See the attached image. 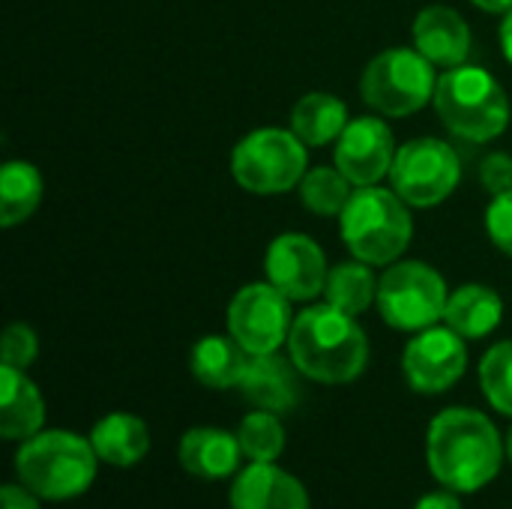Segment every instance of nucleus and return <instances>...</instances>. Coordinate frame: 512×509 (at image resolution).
<instances>
[{"mask_svg": "<svg viewBox=\"0 0 512 509\" xmlns=\"http://www.w3.org/2000/svg\"><path fill=\"white\" fill-rule=\"evenodd\" d=\"M234 180L255 195H279L306 177V144L288 129H255L231 153Z\"/></svg>", "mask_w": 512, "mask_h": 509, "instance_id": "423d86ee", "label": "nucleus"}, {"mask_svg": "<svg viewBox=\"0 0 512 509\" xmlns=\"http://www.w3.org/2000/svg\"><path fill=\"white\" fill-rule=\"evenodd\" d=\"M42 201V177L30 162H6L0 168V222L3 228H15Z\"/></svg>", "mask_w": 512, "mask_h": 509, "instance_id": "5701e85b", "label": "nucleus"}, {"mask_svg": "<svg viewBox=\"0 0 512 509\" xmlns=\"http://www.w3.org/2000/svg\"><path fill=\"white\" fill-rule=\"evenodd\" d=\"M297 366L294 360L288 363L285 357L273 354H252L249 369L240 381L243 396L258 408V411H291L297 405L300 387H297Z\"/></svg>", "mask_w": 512, "mask_h": 509, "instance_id": "dca6fc26", "label": "nucleus"}, {"mask_svg": "<svg viewBox=\"0 0 512 509\" xmlns=\"http://www.w3.org/2000/svg\"><path fill=\"white\" fill-rule=\"evenodd\" d=\"M396 144L393 132L378 117L348 120L345 132L336 138V168L354 186H375L393 171Z\"/></svg>", "mask_w": 512, "mask_h": 509, "instance_id": "ddd939ff", "label": "nucleus"}, {"mask_svg": "<svg viewBox=\"0 0 512 509\" xmlns=\"http://www.w3.org/2000/svg\"><path fill=\"white\" fill-rule=\"evenodd\" d=\"M486 228H489L492 243L501 252L512 255V189L492 198V204L486 210Z\"/></svg>", "mask_w": 512, "mask_h": 509, "instance_id": "c85d7f7f", "label": "nucleus"}, {"mask_svg": "<svg viewBox=\"0 0 512 509\" xmlns=\"http://www.w3.org/2000/svg\"><path fill=\"white\" fill-rule=\"evenodd\" d=\"M288 351L300 375L318 384H351L366 369L369 339L354 315L321 303L294 318Z\"/></svg>", "mask_w": 512, "mask_h": 509, "instance_id": "f03ea898", "label": "nucleus"}, {"mask_svg": "<svg viewBox=\"0 0 512 509\" xmlns=\"http://www.w3.org/2000/svg\"><path fill=\"white\" fill-rule=\"evenodd\" d=\"M240 450L249 462H276L285 450V426L273 411H252L237 429Z\"/></svg>", "mask_w": 512, "mask_h": 509, "instance_id": "a878e982", "label": "nucleus"}, {"mask_svg": "<svg viewBox=\"0 0 512 509\" xmlns=\"http://www.w3.org/2000/svg\"><path fill=\"white\" fill-rule=\"evenodd\" d=\"M480 180L492 195L512 189V156L507 153H489L480 165Z\"/></svg>", "mask_w": 512, "mask_h": 509, "instance_id": "c756f323", "label": "nucleus"}, {"mask_svg": "<svg viewBox=\"0 0 512 509\" xmlns=\"http://www.w3.org/2000/svg\"><path fill=\"white\" fill-rule=\"evenodd\" d=\"M90 444L102 462H108L114 468H132L135 462H141L147 456L150 432H147L144 420H138L132 414H108L93 426Z\"/></svg>", "mask_w": 512, "mask_h": 509, "instance_id": "aec40b11", "label": "nucleus"}, {"mask_svg": "<svg viewBox=\"0 0 512 509\" xmlns=\"http://www.w3.org/2000/svg\"><path fill=\"white\" fill-rule=\"evenodd\" d=\"M249 360L252 354L234 336H204L189 354L192 375L210 390L240 387L249 369Z\"/></svg>", "mask_w": 512, "mask_h": 509, "instance_id": "6ab92c4d", "label": "nucleus"}, {"mask_svg": "<svg viewBox=\"0 0 512 509\" xmlns=\"http://www.w3.org/2000/svg\"><path fill=\"white\" fill-rule=\"evenodd\" d=\"M231 509H309L303 483L276 468V462H252L234 477Z\"/></svg>", "mask_w": 512, "mask_h": 509, "instance_id": "4468645a", "label": "nucleus"}, {"mask_svg": "<svg viewBox=\"0 0 512 509\" xmlns=\"http://www.w3.org/2000/svg\"><path fill=\"white\" fill-rule=\"evenodd\" d=\"M462 165L456 150L441 138H414L396 150L390 171L393 192L411 207H435L459 186Z\"/></svg>", "mask_w": 512, "mask_h": 509, "instance_id": "1a4fd4ad", "label": "nucleus"}, {"mask_svg": "<svg viewBox=\"0 0 512 509\" xmlns=\"http://www.w3.org/2000/svg\"><path fill=\"white\" fill-rule=\"evenodd\" d=\"M447 285L423 261H399L378 279V312L396 330H429L447 312Z\"/></svg>", "mask_w": 512, "mask_h": 509, "instance_id": "6e6552de", "label": "nucleus"}, {"mask_svg": "<svg viewBox=\"0 0 512 509\" xmlns=\"http://www.w3.org/2000/svg\"><path fill=\"white\" fill-rule=\"evenodd\" d=\"M504 444L495 423L471 408L441 411L426 435V462L450 492H477L489 486L504 462Z\"/></svg>", "mask_w": 512, "mask_h": 509, "instance_id": "f257e3e1", "label": "nucleus"}, {"mask_svg": "<svg viewBox=\"0 0 512 509\" xmlns=\"http://www.w3.org/2000/svg\"><path fill=\"white\" fill-rule=\"evenodd\" d=\"M267 282H273L288 300H312L324 294L327 258L321 246L306 234H282L270 243L264 258Z\"/></svg>", "mask_w": 512, "mask_h": 509, "instance_id": "f8f14e48", "label": "nucleus"}, {"mask_svg": "<svg viewBox=\"0 0 512 509\" xmlns=\"http://www.w3.org/2000/svg\"><path fill=\"white\" fill-rule=\"evenodd\" d=\"M435 111L465 141H492L510 123V99L501 81L480 66H453L438 75Z\"/></svg>", "mask_w": 512, "mask_h": 509, "instance_id": "20e7f679", "label": "nucleus"}, {"mask_svg": "<svg viewBox=\"0 0 512 509\" xmlns=\"http://www.w3.org/2000/svg\"><path fill=\"white\" fill-rule=\"evenodd\" d=\"M414 45L435 66H462L471 54V30L465 18L450 6H426L414 21Z\"/></svg>", "mask_w": 512, "mask_h": 509, "instance_id": "2eb2a0df", "label": "nucleus"}, {"mask_svg": "<svg viewBox=\"0 0 512 509\" xmlns=\"http://www.w3.org/2000/svg\"><path fill=\"white\" fill-rule=\"evenodd\" d=\"M324 297L330 306H336L348 315H360L378 300V279L372 276L366 261H360V258L345 261L327 273Z\"/></svg>", "mask_w": 512, "mask_h": 509, "instance_id": "b1692460", "label": "nucleus"}, {"mask_svg": "<svg viewBox=\"0 0 512 509\" xmlns=\"http://www.w3.org/2000/svg\"><path fill=\"white\" fill-rule=\"evenodd\" d=\"M351 180L339 168H315L300 180V201L318 216H342L351 201Z\"/></svg>", "mask_w": 512, "mask_h": 509, "instance_id": "393cba45", "label": "nucleus"}, {"mask_svg": "<svg viewBox=\"0 0 512 509\" xmlns=\"http://www.w3.org/2000/svg\"><path fill=\"white\" fill-rule=\"evenodd\" d=\"M435 63L426 60L417 48H390L381 51L363 72L360 93L366 105L387 117H405L420 111L438 87Z\"/></svg>", "mask_w": 512, "mask_h": 509, "instance_id": "0eeeda50", "label": "nucleus"}, {"mask_svg": "<svg viewBox=\"0 0 512 509\" xmlns=\"http://www.w3.org/2000/svg\"><path fill=\"white\" fill-rule=\"evenodd\" d=\"M414 509H465V507H462V501L456 498V492H450V489H447V492H429V495H423Z\"/></svg>", "mask_w": 512, "mask_h": 509, "instance_id": "2f4dec72", "label": "nucleus"}, {"mask_svg": "<svg viewBox=\"0 0 512 509\" xmlns=\"http://www.w3.org/2000/svg\"><path fill=\"white\" fill-rule=\"evenodd\" d=\"M480 387L495 411L512 417V342H501L486 351L480 363Z\"/></svg>", "mask_w": 512, "mask_h": 509, "instance_id": "bb28decb", "label": "nucleus"}, {"mask_svg": "<svg viewBox=\"0 0 512 509\" xmlns=\"http://www.w3.org/2000/svg\"><path fill=\"white\" fill-rule=\"evenodd\" d=\"M465 366H468L465 342L450 327L420 330L402 354L405 378L417 393L450 390L465 375Z\"/></svg>", "mask_w": 512, "mask_h": 509, "instance_id": "9b49d317", "label": "nucleus"}, {"mask_svg": "<svg viewBox=\"0 0 512 509\" xmlns=\"http://www.w3.org/2000/svg\"><path fill=\"white\" fill-rule=\"evenodd\" d=\"M501 45H504V54H507V60L512 63V9L507 12V18H504V27H501Z\"/></svg>", "mask_w": 512, "mask_h": 509, "instance_id": "72a5a7b5", "label": "nucleus"}, {"mask_svg": "<svg viewBox=\"0 0 512 509\" xmlns=\"http://www.w3.org/2000/svg\"><path fill=\"white\" fill-rule=\"evenodd\" d=\"M471 3L486 12H495V15H507L512 9V0H471Z\"/></svg>", "mask_w": 512, "mask_h": 509, "instance_id": "473e14b6", "label": "nucleus"}, {"mask_svg": "<svg viewBox=\"0 0 512 509\" xmlns=\"http://www.w3.org/2000/svg\"><path fill=\"white\" fill-rule=\"evenodd\" d=\"M39 342L36 333L27 324H9L3 333V366L12 369H27L36 360Z\"/></svg>", "mask_w": 512, "mask_h": 509, "instance_id": "cd10ccee", "label": "nucleus"}, {"mask_svg": "<svg viewBox=\"0 0 512 509\" xmlns=\"http://www.w3.org/2000/svg\"><path fill=\"white\" fill-rule=\"evenodd\" d=\"M342 240L366 264H393L411 243L414 225L408 204L393 189L357 186L342 210Z\"/></svg>", "mask_w": 512, "mask_h": 509, "instance_id": "39448f33", "label": "nucleus"}, {"mask_svg": "<svg viewBox=\"0 0 512 509\" xmlns=\"http://www.w3.org/2000/svg\"><path fill=\"white\" fill-rule=\"evenodd\" d=\"M240 441L222 429H189L180 441V465L186 474L201 480H225L240 468Z\"/></svg>", "mask_w": 512, "mask_h": 509, "instance_id": "a211bd4d", "label": "nucleus"}, {"mask_svg": "<svg viewBox=\"0 0 512 509\" xmlns=\"http://www.w3.org/2000/svg\"><path fill=\"white\" fill-rule=\"evenodd\" d=\"M504 318L501 297L486 285H462L450 294L444 321L450 330H456L462 339H483L489 336Z\"/></svg>", "mask_w": 512, "mask_h": 509, "instance_id": "412c9836", "label": "nucleus"}, {"mask_svg": "<svg viewBox=\"0 0 512 509\" xmlns=\"http://www.w3.org/2000/svg\"><path fill=\"white\" fill-rule=\"evenodd\" d=\"M96 450L90 438L72 432H39L15 453L18 483L42 501H69L96 480Z\"/></svg>", "mask_w": 512, "mask_h": 509, "instance_id": "7ed1b4c3", "label": "nucleus"}, {"mask_svg": "<svg viewBox=\"0 0 512 509\" xmlns=\"http://www.w3.org/2000/svg\"><path fill=\"white\" fill-rule=\"evenodd\" d=\"M348 126V108L333 93H306L291 111V132L306 147H324L336 141Z\"/></svg>", "mask_w": 512, "mask_h": 509, "instance_id": "4be33fe9", "label": "nucleus"}, {"mask_svg": "<svg viewBox=\"0 0 512 509\" xmlns=\"http://www.w3.org/2000/svg\"><path fill=\"white\" fill-rule=\"evenodd\" d=\"M291 300L273 282L240 288L228 306V333L249 354H273L291 336Z\"/></svg>", "mask_w": 512, "mask_h": 509, "instance_id": "9d476101", "label": "nucleus"}, {"mask_svg": "<svg viewBox=\"0 0 512 509\" xmlns=\"http://www.w3.org/2000/svg\"><path fill=\"white\" fill-rule=\"evenodd\" d=\"M504 447H507V459L512 462V429H510V435H507V444H504Z\"/></svg>", "mask_w": 512, "mask_h": 509, "instance_id": "f704fd0d", "label": "nucleus"}, {"mask_svg": "<svg viewBox=\"0 0 512 509\" xmlns=\"http://www.w3.org/2000/svg\"><path fill=\"white\" fill-rule=\"evenodd\" d=\"M45 402L24 369L0 366V435L6 441H27L42 432Z\"/></svg>", "mask_w": 512, "mask_h": 509, "instance_id": "f3484780", "label": "nucleus"}, {"mask_svg": "<svg viewBox=\"0 0 512 509\" xmlns=\"http://www.w3.org/2000/svg\"><path fill=\"white\" fill-rule=\"evenodd\" d=\"M0 501H3V509H39L36 495L27 486H3Z\"/></svg>", "mask_w": 512, "mask_h": 509, "instance_id": "7c9ffc66", "label": "nucleus"}]
</instances>
